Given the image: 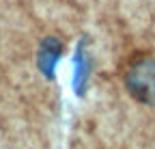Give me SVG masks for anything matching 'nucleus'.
<instances>
[{
	"instance_id": "f257e3e1",
	"label": "nucleus",
	"mask_w": 155,
	"mask_h": 149,
	"mask_svg": "<svg viewBox=\"0 0 155 149\" xmlns=\"http://www.w3.org/2000/svg\"><path fill=\"white\" fill-rule=\"evenodd\" d=\"M127 93L144 106H155V59L149 54L134 56L123 73Z\"/></svg>"
},
{
	"instance_id": "f03ea898",
	"label": "nucleus",
	"mask_w": 155,
	"mask_h": 149,
	"mask_svg": "<svg viewBox=\"0 0 155 149\" xmlns=\"http://www.w3.org/2000/svg\"><path fill=\"white\" fill-rule=\"evenodd\" d=\"M61 54H63V43L58 39H54V37H48L41 43V50H39V67H41L48 76H52V67L56 65Z\"/></svg>"
}]
</instances>
